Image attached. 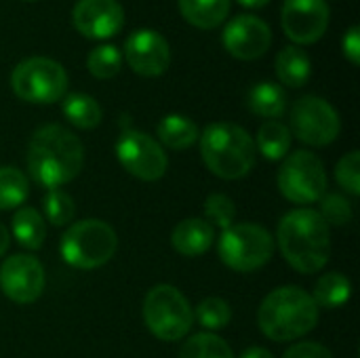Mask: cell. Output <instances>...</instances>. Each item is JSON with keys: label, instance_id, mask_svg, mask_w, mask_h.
<instances>
[{"label": "cell", "instance_id": "obj_1", "mask_svg": "<svg viewBox=\"0 0 360 358\" xmlns=\"http://www.w3.org/2000/svg\"><path fill=\"white\" fill-rule=\"evenodd\" d=\"M84 165L80 139L61 124H42L34 131L27 146V171L46 190L70 184Z\"/></svg>", "mask_w": 360, "mask_h": 358}, {"label": "cell", "instance_id": "obj_2", "mask_svg": "<svg viewBox=\"0 0 360 358\" xmlns=\"http://www.w3.org/2000/svg\"><path fill=\"white\" fill-rule=\"evenodd\" d=\"M276 243L287 264L300 274L323 270L331 255V230L314 209L289 211L278 224Z\"/></svg>", "mask_w": 360, "mask_h": 358}, {"label": "cell", "instance_id": "obj_3", "mask_svg": "<svg viewBox=\"0 0 360 358\" xmlns=\"http://www.w3.org/2000/svg\"><path fill=\"white\" fill-rule=\"evenodd\" d=\"M319 323V306L302 287H278L268 293L257 310L262 333L278 344L308 335Z\"/></svg>", "mask_w": 360, "mask_h": 358}, {"label": "cell", "instance_id": "obj_4", "mask_svg": "<svg viewBox=\"0 0 360 358\" xmlns=\"http://www.w3.org/2000/svg\"><path fill=\"white\" fill-rule=\"evenodd\" d=\"M200 139V154L207 169L221 179L247 177L257 160L253 137L234 122L209 124Z\"/></svg>", "mask_w": 360, "mask_h": 358}, {"label": "cell", "instance_id": "obj_5", "mask_svg": "<svg viewBox=\"0 0 360 358\" xmlns=\"http://www.w3.org/2000/svg\"><path fill=\"white\" fill-rule=\"evenodd\" d=\"M118 249L114 228L101 219H82L72 224L61 236V257L78 270H93L108 264Z\"/></svg>", "mask_w": 360, "mask_h": 358}, {"label": "cell", "instance_id": "obj_6", "mask_svg": "<svg viewBox=\"0 0 360 358\" xmlns=\"http://www.w3.org/2000/svg\"><path fill=\"white\" fill-rule=\"evenodd\" d=\"M143 323L154 338L162 342H179L190 333L194 312L179 289L173 285H156L143 300Z\"/></svg>", "mask_w": 360, "mask_h": 358}, {"label": "cell", "instance_id": "obj_7", "mask_svg": "<svg viewBox=\"0 0 360 358\" xmlns=\"http://www.w3.org/2000/svg\"><path fill=\"white\" fill-rule=\"evenodd\" d=\"M219 260L234 272H255L264 268L274 255L272 234L257 224H232L221 230L217 243Z\"/></svg>", "mask_w": 360, "mask_h": 358}, {"label": "cell", "instance_id": "obj_8", "mask_svg": "<svg viewBox=\"0 0 360 358\" xmlns=\"http://www.w3.org/2000/svg\"><path fill=\"white\" fill-rule=\"evenodd\" d=\"M11 87L15 95L27 103H55L65 97L68 74L55 59L30 57L15 65Z\"/></svg>", "mask_w": 360, "mask_h": 358}, {"label": "cell", "instance_id": "obj_9", "mask_svg": "<svg viewBox=\"0 0 360 358\" xmlns=\"http://www.w3.org/2000/svg\"><path fill=\"white\" fill-rule=\"evenodd\" d=\"M276 181L281 194L293 205H314L327 194L325 165L308 150L289 154L281 165Z\"/></svg>", "mask_w": 360, "mask_h": 358}, {"label": "cell", "instance_id": "obj_10", "mask_svg": "<svg viewBox=\"0 0 360 358\" xmlns=\"http://www.w3.org/2000/svg\"><path fill=\"white\" fill-rule=\"evenodd\" d=\"M342 120L335 108L316 95L300 97L291 110V129L293 135L312 148H325L333 143L340 135Z\"/></svg>", "mask_w": 360, "mask_h": 358}, {"label": "cell", "instance_id": "obj_11", "mask_svg": "<svg viewBox=\"0 0 360 358\" xmlns=\"http://www.w3.org/2000/svg\"><path fill=\"white\" fill-rule=\"evenodd\" d=\"M116 158L133 177L141 181H156L167 173L169 158L162 146L148 133L127 129L116 141Z\"/></svg>", "mask_w": 360, "mask_h": 358}, {"label": "cell", "instance_id": "obj_12", "mask_svg": "<svg viewBox=\"0 0 360 358\" xmlns=\"http://www.w3.org/2000/svg\"><path fill=\"white\" fill-rule=\"evenodd\" d=\"M0 291L15 304H34L44 291V268L34 255H11L0 266Z\"/></svg>", "mask_w": 360, "mask_h": 358}, {"label": "cell", "instance_id": "obj_13", "mask_svg": "<svg viewBox=\"0 0 360 358\" xmlns=\"http://www.w3.org/2000/svg\"><path fill=\"white\" fill-rule=\"evenodd\" d=\"M283 30L295 44H312L323 38L329 25L327 0H285Z\"/></svg>", "mask_w": 360, "mask_h": 358}, {"label": "cell", "instance_id": "obj_14", "mask_svg": "<svg viewBox=\"0 0 360 358\" xmlns=\"http://www.w3.org/2000/svg\"><path fill=\"white\" fill-rule=\"evenodd\" d=\"M221 42L232 57L253 61L270 49L272 30L255 15H238L224 27Z\"/></svg>", "mask_w": 360, "mask_h": 358}, {"label": "cell", "instance_id": "obj_15", "mask_svg": "<svg viewBox=\"0 0 360 358\" xmlns=\"http://www.w3.org/2000/svg\"><path fill=\"white\" fill-rule=\"evenodd\" d=\"M124 59L139 76H160L171 63V46L162 34L137 30L124 42Z\"/></svg>", "mask_w": 360, "mask_h": 358}, {"label": "cell", "instance_id": "obj_16", "mask_svg": "<svg viewBox=\"0 0 360 358\" xmlns=\"http://www.w3.org/2000/svg\"><path fill=\"white\" fill-rule=\"evenodd\" d=\"M74 27L95 40L116 36L124 25V11L118 0H78L72 11Z\"/></svg>", "mask_w": 360, "mask_h": 358}, {"label": "cell", "instance_id": "obj_17", "mask_svg": "<svg viewBox=\"0 0 360 358\" xmlns=\"http://www.w3.org/2000/svg\"><path fill=\"white\" fill-rule=\"evenodd\" d=\"M213 238H215L213 226L207 219L192 217V219L179 222L173 228L171 245L184 257H198V255H202V253H207L211 249Z\"/></svg>", "mask_w": 360, "mask_h": 358}, {"label": "cell", "instance_id": "obj_18", "mask_svg": "<svg viewBox=\"0 0 360 358\" xmlns=\"http://www.w3.org/2000/svg\"><path fill=\"white\" fill-rule=\"evenodd\" d=\"M276 76L285 87L291 89H300L304 87L310 76H312V61L306 55V51H302L295 44H289L285 49H281L278 57H276Z\"/></svg>", "mask_w": 360, "mask_h": 358}, {"label": "cell", "instance_id": "obj_19", "mask_svg": "<svg viewBox=\"0 0 360 358\" xmlns=\"http://www.w3.org/2000/svg\"><path fill=\"white\" fill-rule=\"evenodd\" d=\"M179 11L188 23L200 30L221 25L230 13V0H177Z\"/></svg>", "mask_w": 360, "mask_h": 358}, {"label": "cell", "instance_id": "obj_20", "mask_svg": "<svg viewBox=\"0 0 360 358\" xmlns=\"http://www.w3.org/2000/svg\"><path fill=\"white\" fill-rule=\"evenodd\" d=\"M156 133H158L160 143L167 146V148H171V150H188L200 137L196 122L190 120L188 116H181V114H169V116H165L158 122Z\"/></svg>", "mask_w": 360, "mask_h": 358}, {"label": "cell", "instance_id": "obj_21", "mask_svg": "<svg viewBox=\"0 0 360 358\" xmlns=\"http://www.w3.org/2000/svg\"><path fill=\"white\" fill-rule=\"evenodd\" d=\"M11 228H13V236L21 247L30 251L42 247L46 236V226H44V217L34 207H19L11 219Z\"/></svg>", "mask_w": 360, "mask_h": 358}, {"label": "cell", "instance_id": "obj_22", "mask_svg": "<svg viewBox=\"0 0 360 358\" xmlns=\"http://www.w3.org/2000/svg\"><path fill=\"white\" fill-rule=\"evenodd\" d=\"M249 110L262 118L276 120L287 110V93L274 82H259L249 91Z\"/></svg>", "mask_w": 360, "mask_h": 358}, {"label": "cell", "instance_id": "obj_23", "mask_svg": "<svg viewBox=\"0 0 360 358\" xmlns=\"http://www.w3.org/2000/svg\"><path fill=\"white\" fill-rule=\"evenodd\" d=\"M61 110H63V116L78 129H95L101 118H103V112H101V106L97 103V99H93L91 95L86 93H70L63 97V103H61Z\"/></svg>", "mask_w": 360, "mask_h": 358}, {"label": "cell", "instance_id": "obj_24", "mask_svg": "<svg viewBox=\"0 0 360 358\" xmlns=\"http://www.w3.org/2000/svg\"><path fill=\"white\" fill-rule=\"evenodd\" d=\"M350 293H352V285H350V281L344 274H340V272H327V274H323L316 281L312 300L316 302L319 308L335 310V308H342V306L348 304Z\"/></svg>", "mask_w": 360, "mask_h": 358}, {"label": "cell", "instance_id": "obj_25", "mask_svg": "<svg viewBox=\"0 0 360 358\" xmlns=\"http://www.w3.org/2000/svg\"><path fill=\"white\" fill-rule=\"evenodd\" d=\"M255 148L268 160H281L289 154L291 148V131L278 120H268L257 129V137L253 139Z\"/></svg>", "mask_w": 360, "mask_h": 358}, {"label": "cell", "instance_id": "obj_26", "mask_svg": "<svg viewBox=\"0 0 360 358\" xmlns=\"http://www.w3.org/2000/svg\"><path fill=\"white\" fill-rule=\"evenodd\" d=\"M30 194L27 177L17 167H0V211L17 209Z\"/></svg>", "mask_w": 360, "mask_h": 358}, {"label": "cell", "instance_id": "obj_27", "mask_svg": "<svg viewBox=\"0 0 360 358\" xmlns=\"http://www.w3.org/2000/svg\"><path fill=\"white\" fill-rule=\"evenodd\" d=\"M179 358H234V352L221 338L205 331L186 340L179 350Z\"/></svg>", "mask_w": 360, "mask_h": 358}, {"label": "cell", "instance_id": "obj_28", "mask_svg": "<svg viewBox=\"0 0 360 358\" xmlns=\"http://www.w3.org/2000/svg\"><path fill=\"white\" fill-rule=\"evenodd\" d=\"M86 68L99 80L114 78L122 68V53L114 44H97L86 57Z\"/></svg>", "mask_w": 360, "mask_h": 358}, {"label": "cell", "instance_id": "obj_29", "mask_svg": "<svg viewBox=\"0 0 360 358\" xmlns=\"http://www.w3.org/2000/svg\"><path fill=\"white\" fill-rule=\"evenodd\" d=\"M194 319L198 321V325H202L209 331H217L230 325L232 321V310L230 304L221 298H207L202 300L196 310H194Z\"/></svg>", "mask_w": 360, "mask_h": 358}, {"label": "cell", "instance_id": "obj_30", "mask_svg": "<svg viewBox=\"0 0 360 358\" xmlns=\"http://www.w3.org/2000/svg\"><path fill=\"white\" fill-rule=\"evenodd\" d=\"M42 209H44V217L53 226H68L76 215V205H74L72 196L59 188L46 190V194L42 198Z\"/></svg>", "mask_w": 360, "mask_h": 358}, {"label": "cell", "instance_id": "obj_31", "mask_svg": "<svg viewBox=\"0 0 360 358\" xmlns=\"http://www.w3.org/2000/svg\"><path fill=\"white\" fill-rule=\"evenodd\" d=\"M205 217L211 226H217L221 230L230 228L236 219V205L226 194H211L205 200Z\"/></svg>", "mask_w": 360, "mask_h": 358}, {"label": "cell", "instance_id": "obj_32", "mask_svg": "<svg viewBox=\"0 0 360 358\" xmlns=\"http://www.w3.org/2000/svg\"><path fill=\"white\" fill-rule=\"evenodd\" d=\"M319 203H321V217L327 222V226H346L354 217L352 203L342 194H325Z\"/></svg>", "mask_w": 360, "mask_h": 358}, {"label": "cell", "instance_id": "obj_33", "mask_svg": "<svg viewBox=\"0 0 360 358\" xmlns=\"http://www.w3.org/2000/svg\"><path fill=\"white\" fill-rule=\"evenodd\" d=\"M335 177L338 184L352 196L360 194V152L352 150L344 158H340L335 167Z\"/></svg>", "mask_w": 360, "mask_h": 358}, {"label": "cell", "instance_id": "obj_34", "mask_svg": "<svg viewBox=\"0 0 360 358\" xmlns=\"http://www.w3.org/2000/svg\"><path fill=\"white\" fill-rule=\"evenodd\" d=\"M283 358H333L331 350L316 342H300L293 344Z\"/></svg>", "mask_w": 360, "mask_h": 358}, {"label": "cell", "instance_id": "obj_35", "mask_svg": "<svg viewBox=\"0 0 360 358\" xmlns=\"http://www.w3.org/2000/svg\"><path fill=\"white\" fill-rule=\"evenodd\" d=\"M342 46H344V55L348 57V61L352 65H359L360 59V34L359 25H350V30L346 32L344 40H342Z\"/></svg>", "mask_w": 360, "mask_h": 358}, {"label": "cell", "instance_id": "obj_36", "mask_svg": "<svg viewBox=\"0 0 360 358\" xmlns=\"http://www.w3.org/2000/svg\"><path fill=\"white\" fill-rule=\"evenodd\" d=\"M240 358H274V354L268 350V348H262V346H253V348H247Z\"/></svg>", "mask_w": 360, "mask_h": 358}, {"label": "cell", "instance_id": "obj_37", "mask_svg": "<svg viewBox=\"0 0 360 358\" xmlns=\"http://www.w3.org/2000/svg\"><path fill=\"white\" fill-rule=\"evenodd\" d=\"M8 247H11V234H8L6 226L0 222V257L8 251Z\"/></svg>", "mask_w": 360, "mask_h": 358}, {"label": "cell", "instance_id": "obj_38", "mask_svg": "<svg viewBox=\"0 0 360 358\" xmlns=\"http://www.w3.org/2000/svg\"><path fill=\"white\" fill-rule=\"evenodd\" d=\"M243 6H247V8H259V6H264V4H268L270 0H238Z\"/></svg>", "mask_w": 360, "mask_h": 358}]
</instances>
